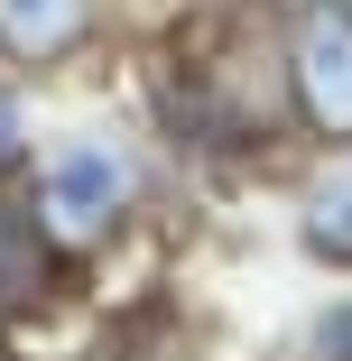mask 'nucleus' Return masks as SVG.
Masks as SVG:
<instances>
[{
    "mask_svg": "<svg viewBox=\"0 0 352 361\" xmlns=\"http://www.w3.org/2000/svg\"><path fill=\"white\" fill-rule=\"evenodd\" d=\"M288 10H324V0H288Z\"/></svg>",
    "mask_w": 352,
    "mask_h": 361,
    "instance_id": "7",
    "label": "nucleus"
},
{
    "mask_svg": "<svg viewBox=\"0 0 352 361\" xmlns=\"http://www.w3.org/2000/svg\"><path fill=\"white\" fill-rule=\"evenodd\" d=\"M297 232H306V250L352 259V167H324V176H315V195H306V213H297Z\"/></svg>",
    "mask_w": 352,
    "mask_h": 361,
    "instance_id": "5",
    "label": "nucleus"
},
{
    "mask_svg": "<svg viewBox=\"0 0 352 361\" xmlns=\"http://www.w3.org/2000/svg\"><path fill=\"white\" fill-rule=\"evenodd\" d=\"M56 278H65V259L47 250V232H37L28 195H19V185H0V324H19Z\"/></svg>",
    "mask_w": 352,
    "mask_h": 361,
    "instance_id": "4",
    "label": "nucleus"
},
{
    "mask_svg": "<svg viewBox=\"0 0 352 361\" xmlns=\"http://www.w3.org/2000/svg\"><path fill=\"white\" fill-rule=\"evenodd\" d=\"M93 37V0H0V65L47 75Z\"/></svg>",
    "mask_w": 352,
    "mask_h": 361,
    "instance_id": "3",
    "label": "nucleus"
},
{
    "mask_svg": "<svg viewBox=\"0 0 352 361\" xmlns=\"http://www.w3.org/2000/svg\"><path fill=\"white\" fill-rule=\"evenodd\" d=\"M315 361H352V306H334L315 324Z\"/></svg>",
    "mask_w": 352,
    "mask_h": 361,
    "instance_id": "6",
    "label": "nucleus"
},
{
    "mask_svg": "<svg viewBox=\"0 0 352 361\" xmlns=\"http://www.w3.org/2000/svg\"><path fill=\"white\" fill-rule=\"evenodd\" d=\"M19 195L37 213L47 250L75 269V259L111 250L121 223L139 213V158H130V139H111V130H65V139H47V149L28 158Z\"/></svg>",
    "mask_w": 352,
    "mask_h": 361,
    "instance_id": "1",
    "label": "nucleus"
},
{
    "mask_svg": "<svg viewBox=\"0 0 352 361\" xmlns=\"http://www.w3.org/2000/svg\"><path fill=\"white\" fill-rule=\"evenodd\" d=\"M288 84H297L306 130L352 139V0L297 10V37H288Z\"/></svg>",
    "mask_w": 352,
    "mask_h": 361,
    "instance_id": "2",
    "label": "nucleus"
}]
</instances>
